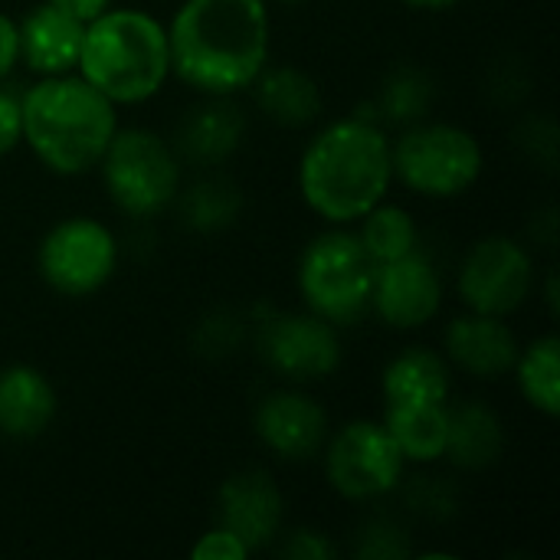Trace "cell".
I'll return each mask as SVG.
<instances>
[{
  "mask_svg": "<svg viewBox=\"0 0 560 560\" xmlns=\"http://www.w3.org/2000/svg\"><path fill=\"white\" fill-rule=\"evenodd\" d=\"M164 26L171 79L200 98L249 92L272 56L269 0H180Z\"/></svg>",
  "mask_w": 560,
  "mask_h": 560,
  "instance_id": "1",
  "label": "cell"
},
{
  "mask_svg": "<svg viewBox=\"0 0 560 560\" xmlns=\"http://www.w3.org/2000/svg\"><path fill=\"white\" fill-rule=\"evenodd\" d=\"M295 184L325 226H354L390 197V135L377 115H345L322 125L302 148Z\"/></svg>",
  "mask_w": 560,
  "mask_h": 560,
  "instance_id": "2",
  "label": "cell"
},
{
  "mask_svg": "<svg viewBox=\"0 0 560 560\" xmlns=\"http://www.w3.org/2000/svg\"><path fill=\"white\" fill-rule=\"evenodd\" d=\"M23 148L56 177H82L98 167L108 141L121 128L112 105L79 72L39 75L20 92Z\"/></svg>",
  "mask_w": 560,
  "mask_h": 560,
  "instance_id": "3",
  "label": "cell"
},
{
  "mask_svg": "<svg viewBox=\"0 0 560 560\" xmlns=\"http://www.w3.org/2000/svg\"><path fill=\"white\" fill-rule=\"evenodd\" d=\"M75 72L118 108H135L158 98L171 79L164 20L141 7L112 3L85 23Z\"/></svg>",
  "mask_w": 560,
  "mask_h": 560,
  "instance_id": "4",
  "label": "cell"
},
{
  "mask_svg": "<svg viewBox=\"0 0 560 560\" xmlns=\"http://www.w3.org/2000/svg\"><path fill=\"white\" fill-rule=\"evenodd\" d=\"M374 269L354 226H325L305 243L295 266L305 312L325 318L338 331L361 325L371 315Z\"/></svg>",
  "mask_w": 560,
  "mask_h": 560,
  "instance_id": "5",
  "label": "cell"
},
{
  "mask_svg": "<svg viewBox=\"0 0 560 560\" xmlns=\"http://www.w3.org/2000/svg\"><path fill=\"white\" fill-rule=\"evenodd\" d=\"M394 184L427 200H456L472 190L486 171V151L476 131L456 121L420 118L390 138Z\"/></svg>",
  "mask_w": 560,
  "mask_h": 560,
  "instance_id": "6",
  "label": "cell"
},
{
  "mask_svg": "<svg viewBox=\"0 0 560 560\" xmlns=\"http://www.w3.org/2000/svg\"><path fill=\"white\" fill-rule=\"evenodd\" d=\"M95 171L112 207L131 220L161 217L184 187L180 154L151 128H118Z\"/></svg>",
  "mask_w": 560,
  "mask_h": 560,
  "instance_id": "7",
  "label": "cell"
},
{
  "mask_svg": "<svg viewBox=\"0 0 560 560\" xmlns=\"http://www.w3.org/2000/svg\"><path fill=\"white\" fill-rule=\"evenodd\" d=\"M121 259V243L105 220L75 213L52 223L36 246V272L46 289L62 299H89L102 292Z\"/></svg>",
  "mask_w": 560,
  "mask_h": 560,
  "instance_id": "8",
  "label": "cell"
},
{
  "mask_svg": "<svg viewBox=\"0 0 560 560\" xmlns=\"http://www.w3.org/2000/svg\"><path fill=\"white\" fill-rule=\"evenodd\" d=\"M325 456V479L331 492L345 502L368 505L381 502L400 489L407 459L400 456L394 436L381 420H351L341 430L328 433L322 450Z\"/></svg>",
  "mask_w": 560,
  "mask_h": 560,
  "instance_id": "9",
  "label": "cell"
},
{
  "mask_svg": "<svg viewBox=\"0 0 560 560\" xmlns=\"http://www.w3.org/2000/svg\"><path fill=\"white\" fill-rule=\"evenodd\" d=\"M538 289V266L532 249L505 233L476 240L456 272V295L466 312L512 318Z\"/></svg>",
  "mask_w": 560,
  "mask_h": 560,
  "instance_id": "10",
  "label": "cell"
},
{
  "mask_svg": "<svg viewBox=\"0 0 560 560\" xmlns=\"http://www.w3.org/2000/svg\"><path fill=\"white\" fill-rule=\"evenodd\" d=\"M259 358L272 374L302 387L328 381L341 368V335L312 312H279L259 325Z\"/></svg>",
  "mask_w": 560,
  "mask_h": 560,
  "instance_id": "11",
  "label": "cell"
},
{
  "mask_svg": "<svg viewBox=\"0 0 560 560\" xmlns=\"http://www.w3.org/2000/svg\"><path fill=\"white\" fill-rule=\"evenodd\" d=\"M443 299V272L423 246L374 269L371 315H377L394 331L427 328L440 315Z\"/></svg>",
  "mask_w": 560,
  "mask_h": 560,
  "instance_id": "12",
  "label": "cell"
},
{
  "mask_svg": "<svg viewBox=\"0 0 560 560\" xmlns=\"http://www.w3.org/2000/svg\"><path fill=\"white\" fill-rule=\"evenodd\" d=\"M253 430L262 450H269L272 456L285 463H308L322 456L331 433V420L328 410L312 394L292 384V387L269 390L256 404Z\"/></svg>",
  "mask_w": 560,
  "mask_h": 560,
  "instance_id": "13",
  "label": "cell"
},
{
  "mask_svg": "<svg viewBox=\"0 0 560 560\" xmlns=\"http://www.w3.org/2000/svg\"><path fill=\"white\" fill-rule=\"evenodd\" d=\"M285 502L276 479L262 469H243L230 476L217 492V525L233 532L249 555L276 548L282 535Z\"/></svg>",
  "mask_w": 560,
  "mask_h": 560,
  "instance_id": "14",
  "label": "cell"
},
{
  "mask_svg": "<svg viewBox=\"0 0 560 560\" xmlns=\"http://www.w3.org/2000/svg\"><path fill=\"white\" fill-rule=\"evenodd\" d=\"M518 335L509 318L466 312L456 315L443 331V358L453 371L476 381H502L512 374L518 358Z\"/></svg>",
  "mask_w": 560,
  "mask_h": 560,
  "instance_id": "15",
  "label": "cell"
},
{
  "mask_svg": "<svg viewBox=\"0 0 560 560\" xmlns=\"http://www.w3.org/2000/svg\"><path fill=\"white\" fill-rule=\"evenodd\" d=\"M16 30H20V66H26L36 79L75 72L82 36H85L82 20L39 0L16 20Z\"/></svg>",
  "mask_w": 560,
  "mask_h": 560,
  "instance_id": "16",
  "label": "cell"
},
{
  "mask_svg": "<svg viewBox=\"0 0 560 560\" xmlns=\"http://www.w3.org/2000/svg\"><path fill=\"white\" fill-rule=\"evenodd\" d=\"M59 410L56 387L33 364L0 368V436L13 443L39 440Z\"/></svg>",
  "mask_w": 560,
  "mask_h": 560,
  "instance_id": "17",
  "label": "cell"
},
{
  "mask_svg": "<svg viewBox=\"0 0 560 560\" xmlns=\"http://www.w3.org/2000/svg\"><path fill=\"white\" fill-rule=\"evenodd\" d=\"M243 138V108L233 98H203V105L180 121L174 151L197 167H220L240 151Z\"/></svg>",
  "mask_w": 560,
  "mask_h": 560,
  "instance_id": "18",
  "label": "cell"
},
{
  "mask_svg": "<svg viewBox=\"0 0 560 560\" xmlns=\"http://www.w3.org/2000/svg\"><path fill=\"white\" fill-rule=\"evenodd\" d=\"M256 108L282 128H308L325 112L322 85L299 66H266L249 85Z\"/></svg>",
  "mask_w": 560,
  "mask_h": 560,
  "instance_id": "19",
  "label": "cell"
},
{
  "mask_svg": "<svg viewBox=\"0 0 560 560\" xmlns=\"http://www.w3.org/2000/svg\"><path fill=\"white\" fill-rule=\"evenodd\" d=\"M384 404H450L453 400V368L443 351L427 345L404 348L394 354L381 374Z\"/></svg>",
  "mask_w": 560,
  "mask_h": 560,
  "instance_id": "20",
  "label": "cell"
},
{
  "mask_svg": "<svg viewBox=\"0 0 560 560\" xmlns=\"http://www.w3.org/2000/svg\"><path fill=\"white\" fill-rule=\"evenodd\" d=\"M505 453V427L499 413L482 400L450 404V433L446 456L453 466L466 472H482Z\"/></svg>",
  "mask_w": 560,
  "mask_h": 560,
  "instance_id": "21",
  "label": "cell"
},
{
  "mask_svg": "<svg viewBox=\"0 0 560 560\" xmlns=\"http://www.w3.org/2000/svg\"><path fill=\"white\" fill-rule=\"evenodd\" d=\"M450 404H384L381 423L394 436L407 466H433L446 456Z\"/></svg>",
  "mask_w": 560,
  "mask_h": 560,
  "instance_id": "22",
  "label": "cell"
},
{
  "mask_svg": "<svg viewBox=\"0 0 560 560\" xmlns=\"http://www.w3.org/2000/svg\"><path fill=\"white\" fill-rule=\"evenodd\" d=\"M515 384H518V394L522 400L548 417V420H558L560 413V341L558 335H541L535 341H528L525 348H518V358H515Z\"/></svg>",
  "mask_w": 560,
  "mask_h": 560,
  "instance_id": "23",
  "label": "cell"
},
{
  "mask_svg": "<svg viewBox=\"0 0 560 560\" xmlns=\"http://www.w3.org/2000/svg\"><path fill=\"white\" fill-rule=\"evenodd\" d=\"M354 233H358V240H361V246L374 266H384V262L420 246V230H417L413 213L400 203H390V200H381L377 207H371L354 223Z\"/></svg>",
  "mask_w": 560,
  "mask_h": 560,
  "instance_id": "24",
  "label": "cell"
},
{
  "mask_svg": "<svg viewBox=\"0 0 560 560\" xmlns=\"http://www.w3.org/2000/svg\"><path fill=\"white\" fill-rule=\"evenodd\" d=\"M174 203L180 210V220L197 233L226 230L243 210V197L226 177H200L197 184L180 187Z\"/></svg>",
  "mask_w": 560,
  "mask_h": 560,
  "instance_id": "25",
  "label": "cell"
},
{
  "mask_svg": "<svg viewBox=\"0 0 560 560\" xmlns=\"http://www.w3.org/2000/svg\"><path fill=\"white\" fill-rule=\"evenodd\" d=\"M430 105H433V79L417 66H400L397 72H390L374 102L377 121H390L400 128L427 118Z\"/></svg>",
  "mask_w": 560,
  "mask_h": 560,
  "instance_id": "26",
  "label": "cell"
},
{
  "mask_svg": "<svg viewBox=\"0 0 560 560\" xmlns=\"http://www.w3.org/2000/svg\"><path fill=\"white\" fill-rule=\"evenodd\" d=\"M410 555L407 538L397 525L390 522H371L361 532V545H358V558L364 560H400Z\"/></svg>",
  "mask_w": 560,
  "mask_h": 560,
  "instance_id": "27",
  "label": "cell"
},
{
  "mask_svg": "<svg viewBox=\"0 0 560 560\" xmlns=\"http://www.w3.org/2000/svg\"><path fill=\"white\" fill-rule=\"evenodd\" d=\"M190 558L194 560H246L249 558V548H246L233 532H226L223 525H213V528H207V532L190 545Z\"/></svg>",
  "mask_w": 560,
  "mask_h": 560,
  "instance_id": "28",
  "label": "cell"
},
{
  "mask_svg": "<svg viewBox=\"0 0 560 560\" xmlns=\"http://www.w3.org/2000/svg\"><path fill=\"white\" fill-rule=\"evenodd\" d=\"M282 538V535H279ZM279 545V541H276ZM282 558L289 560H335L338 558V548L322 535V532H312V528H295L282 538V545L276 548Z\"/></svg>",
  "mask_w": 560,
  "mask_h": 560,
  "instance_id": "29",
  "label": "cell"
},
{
  "mask_svg": "<svg viewBox=\"0 0 560 560\" xmlns=\"http://www.w3.org/2000/svg\"><path fill=\"white\" fill-rule=\"evenodd\" d=\"M23 144L20 125V92H10L7 82L0 85V161L10 158Z\"/></svg>",
  "mask_w": 560,
  "mask_h": 560,
  "instance_id": "30",
  "label": "cell"
},
{
  "mask_svg": "<svg viewBox=\"0 0 560 560\" xmlns=\"http://www.w3.org/2000/svg\"><path fill=\"white\" fill-rule=\"evenodd\" d=\"M20 66V30L10 13L0 10V85L16 72Z\"/></svg>",
  "mask_w": 560,
  "mask_h": 560,
  "instance_id": "31",
  "label": "cell"
},
{
  "mask_svg": "<svg viewBox=\"0 0 560 560\" xmlns=\"http://www.w3.org/2000/svg\"><path fill=\"white\" fill-rule=\"evenodd\" d=\"M46 3L66 10L69 16H75V20H82V23H89V20H95L98 13H105L115 0H46Z\"/></svg>",
  "mask_w": 560,
  "mask_h": 560,
  "instance_id": "32",
  "label": "cell"
},
{
  "mask_svg": "<svg viewBox=\"0 0 560 560\" xmlns=\"http://www.w3.org/2000/svg\"><path fill=\"white\" fill-rule=\"evenodd\" d=\"M404 7H410V10H427V13H446V10H453V7H459L463 0H400Z\"/></svg>",
  "mask_w": 560,
  "mask_h": 560,
  "instance_id": "33",
  "label": "cell"
},
{
  "mask_svg": "<svg viewBox=\"0 0 560 560\" xmlns=\"http://www.w3.org/2000/svg\"><path fill=\"white\" fill-rule=\"evenodd\" d=\"M269 3H305V0H269Z\"/></svg>",
  "mask_w": 560,
  "mask_h": 560,
  "instance_id": "34",
  "label": "cell"
}]
</instances>
